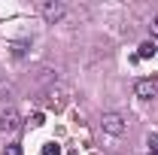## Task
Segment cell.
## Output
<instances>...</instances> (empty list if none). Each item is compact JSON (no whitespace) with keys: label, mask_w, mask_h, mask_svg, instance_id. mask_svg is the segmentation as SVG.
Returning a JSON list of instances; mask_svg holds the SVG:
<instances>
[{"label":"cell","mask_w":158,"mask_h":155,"mask_svg":"<svg viewBox=\"0 0 158 155\" xmlns=\"http://www.w3.org/2000/svg\"><path fill=\"white\" fill-rule=\"evenodd\" d=\"M67 88L64 85H49L46 91H43V107L46 110H52V113H61L64 107H67Z\"/></svg>","instance_id":"obj_1"},{"label":"cell","mask_w":158,"mask_h":155,"mask_svg":"<svg viewBox=\"0 0 158 155\" xmlns=\"http://www.w3.org/2000/svg\"><path fill=\"white\" fill-rule=\"evenodd\" d=\"M100 128H103V134H110V137H122L125 131H128V122H125V116L122 113H103L100 116Z\"/></svg>","instance_id":"obj_2"},{"label":"cell","mask_w":158,"mask_h":155,"mask_svg":"<svg viewBox=\"0 0 158 155\" xmlns=\"http://www.w3.org/2000/svg\"><path fill=\"white\" fill-rule=\"evenodd\" d=\"M40 12H43V19L49 21V24H55V21L64 19V12H67V9H64V3H61V0H46V3L40 6Z\"/></svg>","instance_id":"obj_3"},{"label":"cell","mask_w":158,"mask_h":155,"mask_svg":"<svg viewBox=\"0 0 158 155\" xmlns=\"http://www.w3.org/2000/svg\"><path fill=\"white\" fill-rule=\"evenodd\" d=\"M19 128H21V116L12 110V107L0 113V131H3V134H15Z\"/></svg>","instance_id":"obj_4"},{"label":"cell","mask_w":158,"mask_h":155,"mask_svg":"<svg viewBox=\"0 0 158 155\" xmlns=\"http://www.w3.org/2000/svg\"><path fill=\"white\" fill-rule=\"evenodd\" d=\"M134 94H137L140 100H152V97L158 94V82H155V79H137Z\"/></svg>","instance_id":"obj_5"},{"label":"cell","mask_w":158,"mask_h":155,"mask_svg":"<svg viewBox=\"0 0 158 155\" xmlns=\"http://www.w3.org/2000/svg\"><path fill=\"white\" fill-rule=\"evenodd\" d=\"M155 49H158V46H155V40H143V43L137 46V58H143V61H146V58H152V55H155Z\"/></svg>","instance_id":"obj_6"},{"label":"cell","mask_w":158,"mask_h":155,"mask_svg":"<svg viewBox=\"0 0 158 155\" xmlns=\"http://www.w3.org/2000/svg\"><path fill=\"white\" fill-rule=\"evenodd\" d=\"M43 155H61V146L58 143H46L43 146Z\"/></svg>","instance_id":"obj_7"},{"label":"cell","mask_w":158,"mask_h":155,"mask_svg":"<svg viewBox=\"0 0 158 155\" xmlns=\"http://www.w3.org/2000/svg\"><path fill=\"white\" fill-rule=\"evenodd\" d=\"M3 155H21V146L19 143H9V146L3 149Z\"/></svg>","instance_id":"obj_8"},{"label":"cell","mask_w":158,"mask_h":155,"mask_svg":"<svg viewBox=\"0 0 158 155\" xmlns=\"http://www.w3.org/2000/svg\"><path fill=\"white\" fill-rule=\"evenodd\" d=\"M149 31H152V40H158V15L152 19V24H149Z\"/></svg>","instance_id":"obj_9"},{"label":"cell","mask_w":158,"mask_h":155,"mask_svg":"<svg viewBox=\"0 0 158 155\" xmlns=\"http://www.w3.org/2000/svg\"><path fill=\"white\" fill-rule=\"evenodd\" d=\"M31 125H34V128H40V125H43V113H37V116H31Z\"/></svg>","instance_id":"obj_10"}]
</instances>
